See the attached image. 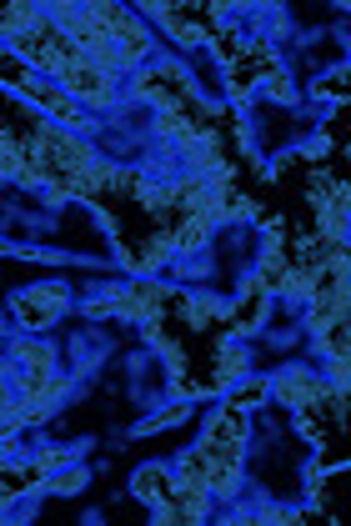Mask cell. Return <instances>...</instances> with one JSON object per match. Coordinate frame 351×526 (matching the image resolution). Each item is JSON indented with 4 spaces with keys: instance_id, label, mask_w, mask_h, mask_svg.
Wrapping results in <instances>:
<instances>
[{
    "instance_id": "1",
    "label": "cell",
    "mask_w": 351,
    "mask_h": 526,
    "mask_svg": "<svg viewBox=\"0 0 351 526\" xmlns=\"http://www.w3.org/2000/svg\"><path fill=\"white\" fill-rule=\"evenodd\" d=\"M61 306H66V291H61V286H36V291H26V296L16 301V316H21L26 326H46V321L61 316Z\"/></svg>"
},
{
    "instance_id": "2",
    "label": "cell",
    "mask_w": 351,
    "mask_h": 526,
    "mask_svg": "<svg viewBox=\"0 0 351 526\" xmlns=\"http://www.w3.org/2000/svg\"><path fill=\"white\" fill-rule=\"evenodd\" d=\"M276 396H281L286 406H306V401L321 396V381H316L311 371H286V376L276 381Z\"/></svg>"
}]
</instances>
